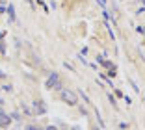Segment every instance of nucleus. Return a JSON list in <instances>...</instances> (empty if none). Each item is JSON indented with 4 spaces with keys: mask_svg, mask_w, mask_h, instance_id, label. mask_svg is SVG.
Returning <instances> with one entry per match:
<instances>
[{
    "mask_svg": "<svg viewBox=\"0 0 145 130\" xmlns=\"http://www.w3.org/2000/svg\"><path fill=\"white\" fill-rule=\"evenodd\" d=\"M6 13H8V17H9V22H15V6L13 4H8V8H6Z\"/></svg>",
    "mask_w": 145,
    "mask_h": 130,
    "instance_id": "nucleus-5",
    "label": "nucleus"
},
{
    "mask_svg": "<svg viewBox=\"0 0 145 130\" xmlns=\"http://www.w3.org/2000/svg\"><path fill=\"white\" fill-rule=\"evenodd\" d=\"M58 130H67V128H58Z\"/></svg>",
    "mask_w": 145,
    "mask_h": 130,
    "instance_id": "nucleus-18",
    "label": "nucleus"
},
{
    "mask_svg": "<svg viewBox=\"0 0 145 130\" xmlns=\"http://www.w3.org/2000/svg\"><path fill=\"white\" fill-rule=\"evenodd\" d=\"M32 106H34V110H32L34 115H45V113H47V104L43 101H34Z\"/></svg>",
    "mask_w": 145,
    "mask_h": 130,
    "instance_id": "nucleus-3",
    "label": "nucleus"
},
{
    "mask_svg": "<svg viewBox=\"0 0 145 130\" xmlns=\"http://www.w3.org/2000/svg\"><path fill=\"white\" fill-rule=\"evenodd\" d=\"M9 115H11V119H13V121H19V123H21V113H19V112H11V113H9Z\"/></svg>",
    "mask_w": 145,
    "mask_h": 130,
    "instance_id": "nucleus-6",
    "label": "nucleus"
},
{
    "mask_svg": "<svg viewBox=\"0 0 145 130\" xmlns=\"http://www.w3.org/2000/svg\"><path fill=\"white\" fill-rule=\"evenodd\" d=\"M11 115H9V113H0V128H8L9 125H11Z\"/></svg>",
    "mask_w": 145,
    "mask_h": 130,
    "instance_id": "nucleus-4",
    "label": "nucleus"
},
{
    "mask_svg": "<svg viewBox=\"0 0 145 130\" xmlns=\"http://www.w3.org/2000/svg\"><path fill=\"white\" fill-rule=\"evenodd\" d=\"M26 2H28V4L32 6V8H35V6H34V2H32V0H26Z\"/></svg>",
    "mask_w": 145,
    "mask_h": 130,
    "instance_id": "nucleus-14",
    "label": "nucleus"
},
{
    "mask_svg": "<svg viewBox=\"0 0 145 130\" xmlns=\"http://www.w3.org/2000/svg\"><path fill=\"white\" fill-rule=\"evenodd\" d=\"M0 113H4V108H2V106H0Z\"/></svg>",
    "mask_w": 145,
    "mask_h": 130,
    "instance_id": "nucleus-16",
    "label": "nucleus"
},
{
    "mask_svg": "<svg viewBox=\"0 0 145 130\" xmlns=\"http://www.w3.org/2000/svg\"><path fill=\"white\" fill-rule=\"evenodd\" d=\"M24 130H43V128H41V126H37V125H28Z\"/></svg>",
    "mask_w": 145,
    "mask_h": 130,
    "instance_id": "nucleus-8",
    "label": "nucleus"
},
{
    "mask_svg": "<svg viewBox=\"0 0 145 130\" xmlns=\"http://www.w3.org/2000/svg\"><path fill=\"white\" fill-rule=\"evenodd\" d=\"M80 113L84 115V117H88V115H89V113H88V110H86L84 106H80Z\"/></svg>",
    "mask_w": 145,
    "mask_h": 130,
    "instance_id": "nucleus-10",
    "label": "nucleus"
},
{
    "mask_svg": "<svg viewBox=\"0 0 145 130\" xmlns=\"http://www.w3.org/2000/svg\"><path fill=\"white\" fill-rule=\"evenodd\" d=\"M95 130H101V126H95Z\"/></svg>",
    "mask_w": 145,
    "mask_h": 130,
    "instance_id": "nucleus-17",
    "label": "nucleus"
},
{
    "mask_svg": "<svg viewBox=\"0 0 145 130\" xmlns=\"http://www.w3.org/2000/svg\"><path fill=\"white\" fill-rule=\"evenodd\" d=\"M4 102H6V101H4V99H0V106H2V104H4Z\"/></svg>",
    "mask_w": 145,
    "mask_h": 130,
    "instance_id": "nucleus-15",
    "label": "nucleus"
},
{
    "mask_svg": "<svg viewBox=\"0 0 145 130\" xmlns=\"http://www.w3.org/2000/svg\"><path fill=\"white\" fill-rule=\"evenodd\" d=\"M119 128H121V130H127V128H128V125H127V123H121Z\"/></svg>",
    "mask_w": 145,
    "mask_h": 130,
    "instance_id": "nucleus-13",
    "label": "nucleus"
},
{
    "mask_svg": "<svg viewBox=\"0 0 145 130\" xmlns=\"http://www.w3.org/2000/svg\"><path fill=\"white\" fill-rule=\"evenodd\" d=\"M141 2H143V6H145V0H141Z\"/></svg>",
    "mask_w": 145,
    "mask_h": 130,
    "instance_id": "nucleus-19",
    "label": "nucleus"
},
{
    "mask_svg": "<svg viewBox=\"0 0 145 130\" xmlns=\"http://www.w3.org/2000/svg\"><path fill=\"white\" fill-rule=\"evenodd\" d=\"M43 130H58V126H54V125H48L47 128H43Z\"/></svg>",
    "mask_w": 145,
    "mask_h": 130,
    "instance_id": "nucleus-12",
    "label": "nucleus"
},
{
    "mask_svg": "<svg viewBox=\"0 0 145 130\" xmlns=\"http://www.w3.org/2000/svg\"><path fill=\"white\" fill-rule=\"evenodd\" d=\"M78 97H80V99H82V101H84V102H86V104H89V97L86 95V93H84V91H80V93H78Z\"/></svg>",
    "mask_w": 145,
    "mask_h": 130,
    "instance_id": "nucleus-7",
    "label": "nucleus"
},
{
    "mask_svg": "<svg viewBox=\"0 0 145 130\" xmlns=\"http://www.w3.org/2000/svg\"><path fill=\"white\" fill-rule=\"evenodd\" d=\"M108 99H110L112 106H117V104H115V99H114V95H110V93H108Z\"/></svg>",
    "mask_w": 145,
    "mask_h": 130,
    "instance_id": "nucleus-11",
    "label": "nucleus"
},
{
    "mask_svg": "<svg viewBox=\"0 0 145 130\" xmlns=\"http://www.w3.org/2000/svg\"><path fill=\"white\" fill-rule=\"evenodd\" d=\"M60 97H61V101H63L65 104H69V106H76L78 104V95L74 91H71V89H60Z\"/></svg>",
    "mask_w": 145,
    "mask_h": 130,
    "instance_id": "nucleus-1",
    "label": "nucleus"
},
{
    "mask_svg": "<svg viewBox=\"0 0 145 130\" xmlns=\"http://www.w3.org/2000/svg\"><path fill=\"white\" fill-rule=\"evenodd\" d=\"M45 86H47L48 89H63V86H61V80H60V74L56 71H52L50 74H48V78H47V82H45Z\"/></svg>",
    "mask_w": 145,
    "mask_h": 130,
    "instance_id": "nucleus-2",
    "label": "nucleus"
},
{
    "mask_svg": "<svg viewBox=\"0 0 145 130\" xmlns=\"http://www.w3.org/2000/svg\"><path fill=\"white\" fill-rule=\"evenodd\" d=\"M22 108H24V113H26V115H34V112H32V110L28 108V106H24V104H22Z\"/></svg>",
    "mask_w": 145,
    "mask_h": 130,
    "instance_id": "nucleus-9",
    "label": "nucleus"
}]
</instances>
